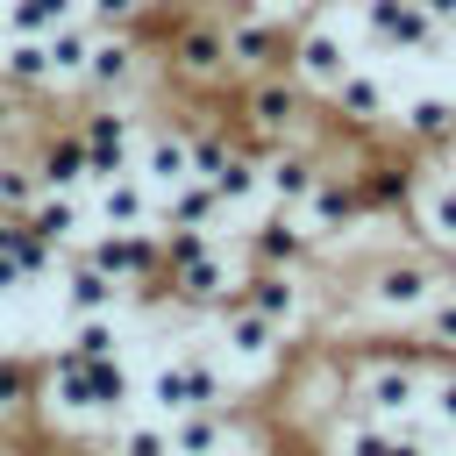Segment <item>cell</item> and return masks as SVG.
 Instances as JSON below:
<instances>
[{"instance_id": "25", "label": "cell", "mask_w": 456, "mask_h": 456, "mask_svg": "<svg viewBox=\"0 0 456 456\" xmlns=\"http://www.w3.org/2000/svg\"><path fill=\"white\" fill-rule=\"evenodd\" d=\"M28 164H36V185L43 192H78L86 185V142H78V128H57Z\"/></svg>"}, {"instance_id": "1", "label": "cell", "mask_w": 456, "mask_h": 456, "mask_svg": "<svg viewBox=\"0 0 456 456\" xmlns=\"http://www.w3.org/2000/svg\"><path fill=\"white\" fill-rule=\"evenodd\" d=\"M449 285V271L442 264H428V256H378L370 271H363V306L378 314V321H413L435 292Z\"/></svg>"}, {"instance_id": "20", "label": "cell", "mask_w": 456, "mask_h": 456, "mask_svg": "<svg viewBox=\"0 0 456 456\" xmlns=\"http://www.w3.org/2000/svg\"><path fill=\"white\" fill-rule=\"evenodd\" d=\"M328 107L349 121V128H378L385 114H392V93H385V78L378 71H363V64H349L335 86H328Z\"/></svg>"}, {"instance_id": "36", "label": "cell", "mask_w": 456, "mask_h": 456, "mask_svg": "<svg viewBox=\"0 0 456 456\" xmlns=\"http://www.w3.org/2000/svg\"><path fill=\"white\" fill-rule=\"evenodd\" d=\"M114 314H71V349L78 356H114Z\"/></svg>"}, {"instance_id": "2", "label": "cell", "mask_w": 456, "mask_h": 456, "mask_svg": "<svg viewBox=\"0 0 456 456\" xmlns=\"http://www.w3.org/2000/svg\"><path fill=\"white\" fill-rule=\"evenodd\" d=\"M214 21H221V36H228V64H235L242 78H256V71H285L292 21H278V14L256 7V0H228V7H214Z\"/></svg>"}, {"instance_id": "39", "label": "cell", "mask_w": 456, "mask_h": 456, "mask_svg": "<svg viewBox=\"0 0 456 456\" xmlns=\"http://www.w3.org/2000/svg\"><path fill=\"white\" fill-rule=\"evenodd\" d=\"M142 7H150V0H78V14H86L93 28H135Z\"/></svg>"}, {"instance_id": "18", "label": "cell", "mask_w": 456, "mask_h": 456, "mask_svg": "<svg viewBox=\"0 0 456 456\" xmlns=\"http://www.w3.org/2000/svg\"><path fill=\"white\" fill-rule=\"evenodd\" d=\"M135 178H142L150 192L185 185V178H192V142H185V128H150V135L135 142Z\"/></svg>"}, {"instance_id": "33", "label": "cell", "mask_w": 456, "mask_h": 456, "mask_svg": "<svg viewBox=\"0 0 456 456\" xmlns=\"http://www.w3.org/2000/svg\"><path fill=\"white\" fill-rule=\"evenodd\" d=\"M71 14H78V0H7V36H43Z\"/></svg>"}, {"instance_id": "49", "label": "cell", "mask_w": 456, "mask_h": 456, "mask_svg": "<svg viewBox=\"0 0 456 456\" xmlns=\"http://www.w3.org/2000/svg\"><path fill=\"white\" fill-rule=\"evenodd\" d=\"M449 285H456V278H449Z\"/></svg>"}, {"instance_id": "16", "label": "cell", "mask_w": 456, "mask_h": 456, "mask_svg": "<svg viewBox=\"0 0 456 456\" xmlns=\"http://www.w3.org/2000/svg\"><path fill=\"white\" fill-rule=\"evenodd\" d=\"M242 256L249 264H306L314 256V235H306V221L292 207H271L264 221L242 228Z\"/></svg>"}, {"instance_id": "5", "label": "cell", "mask_w": 456, "mask_h": 456, "mask_svg": "<svg viewBox=\"0 0 456 456\" xmlns=\"http://www.w3.org/2000/svg\"><path fill=\"white\" fill-rule=\"evenodd\" d=\"M356 57H349V36L335 28V21H292V50H285V71H292V86L299 93H321L328 100V86L349 71Z\"/></svg>"}, {"instance_id": "28", "label": "cell", "mask_w": 456, "mask_h": 456, "mask_svg": "<svg viewBox=\"0 0 456 456\" xmlns=\"http://www.w3.org/2000/svg\"><path fill=\"white\" fill-rule=\"evenodd\" d=\"M128 399H135V385H128L121 356H86V413L114 420V413H121Z\"/></svg>"}, {"instance_id": "4", "label": "cell", "mask_w": 456, "mask_h": 456, "mask_svg": "<svg viewBox=\"0 0 456 456\" xmlns=\"http://www.w3.org/2000/svg\"><path fill=\"white\" fill-rule=\"evenodd\" d=\"M164 64H171V78H178V86H200V93L235 78V64H228V36H221V21H214V14H185V21L171 28Z\"/></svg>"}, {"instance_id": "19", "label": "cell", "mask_w": 456, "mask_h": 456, "mask_svg": "<svg viewBox=\"0 0 456 456\" xmlns=\"http://www.w3.org/2000/svg\"><path fill=\"white\" fill-rule=\"evenodd\" d=\"M299 221H306V235H314V242H328V235H342V228L356 221V185H349L342 171H328V164H321V178H314V192L299 200Z\"/></svg>"}, {"instance_id": "29", "label": "cell", "mask_w": 456, "mask_h": 456, "mask_svg": "<svg viewBox=\"0 0 456 456\" xmlns=\"http://www.w3.org/2000/svg\"><path fill=\"white\" fill-rule=\"evenodd\" d=\"M157 214L164 221H192V228H221V200H214L207 178H185V185L157 192Z\"/></svg>"}, {"instance_id": "11", "label": "cell", "mask_w": 456, "mask_h": 456, "mask_svg": "<svg viewBox=\"0 0 456 456\" xmlns=\"http://www.w3.org/2000/svg\"><path fill=\"white\" fill-rule=\"evenodd\" d=\"M86 264H100L107 278H121V285H142V278H164V249H157V221L150 228H107V235H93L86 249H78Z\"/></svg>"}, {"instance_id": "12", "label": "cell", "mask_w": 456, "mask_h": 456, "mask_svg": "<svg viewBox=\"0 0 456 456\" xmlns=\"http://www.w3.org/2000/svg\"><path fill=\"white\" fill-rule=\"evenodd\" d=\"M242 114H249V128H256L264 142H285V135H299V121H306V93L292 86V71H256L249 93H242Z\"/></svg>"}, {"instance_id": "13", "label": "cell", "mask_w": 456, "mask_h": 456, "mask_svg": "<svg viewBox=\"0 0 456 456\" xmlns=\"http://www.w3.org/2000/svg\"><path fill=\"white\" fill-rule=\"evenodd\" d=\"M314 178H321V157H314L299 135H285V142H271V150L256 157V192H264L271 207H292V214H299V200L314 192Z\"/></svg>"}, {"instance_id": "26", "label": "cell", "mask_w": 456, "mask_h": 456, "mask_svg": "<svg viewBox=\"0 0 456 456\" xmlns=\"http://www.w3.org/2000/svg\"><path fill=\"white\" fill-rule=\"evenodd\" d=\"M21 228L64 249V242L86 228V200H78V192H36V200H28V214H21Z\"/></svg>"}, {"instance_id": "46", "label": "cell", "mask_w": 456, "mask_h": 456, "mask_svg": "<svg viewBox=\"0 0 456 456\" xmlns=\"http://www.w3.org/2000/svg\"><path fill=\"white\" fill-rule=\"evenodd\" d=\"M449 150H456V135H449Z\"/></svg>"}, {"instance_id": "38", "label": "cell", "mask_w": 456, "mask_h": 456, "mask_svg": "<svg viewBox=\"0 0 456 456\" xmlns=\"http://www.w3.org/2000/svg\"><path fill=\"white\" fill-rule=\"evenodd\" d=\"M107 456H171V442H164V420H135V428H114Z\"/></svg>"}, {"instance_id": "32", "label": "cell", "mask_w": 456, "mask_h": 456, "mask_svg": "<svg viewBox=\"0 0 456 456\" xmlns=\"http://www.w3.org/2000/svg\"><path fill=\"white\" fill-rule=\"evenodd\" d=\"M420 228H428V242L456 249V178H435L420 192Z\"/></svg>"}, {"instance_id": "7", "label": "cell", "mask_w": 456, "mask_h": 456, "mask_svg": "<svg viewBox=\"0 0 456 456\" xmlns=\"http://www.w3.org/2000/svg\"><path fill=\"white\" fill-rule=\"evenodd\" d=\"M349 399H356V413H370V420H406V413H420V399H428V378L413 370V363H399V356H378V363H363L356 378H349Z\"/></svg>"}, {"instance_id": "41", "label": "cell", "mask_w": 456, "mask_h": 456, "mask_svg": "<svg viewBox=\"0 0 456 456\" xmlns=\"http://www.w3.org/2000/svg\"><path fill=\"white\" fill-rule=\"evenodd\" d=\"M428 399H435V420L456 435V370H449V378H435V385H428Z\"/></svg>"}, {"instance_id": "14", "label": "cell", "mask_w": 456, "mask_h": 456, "mask_svg": "<svg viewBox=\"0 0 456 456\" xmlns=\"http://www.w3.org/2000/svg\"><path fill=\"white\" fill-rule=\"evenodd\" d=\"M235 292H242V256H228L221 242H214L207 256H192V264H178V271H171V299H178V306L214 314V306H228Z\"/></svg>"}, {"instance_id": "48", "label": "cell", "mask_w": 456, "mask_h": 456, "mask_svg": "<svg viewBox=\"0 0 456 456\" xmlns=\"http://www.w3.org/2000/svg\"><path fill=\"white\" fill-rule=\"evenodd\" d=\"M0 356H7V349H0Z\"/></svg>"}, {"instance_id": "3", "label": "cell", "mask_w": 456, "mask_h": 456, "mask_svg": "<svg viewBox=\"0 0 456 456\" xmlns=\"http://www.w3.org/2000/svg\"><path fill=\"white\" fill-rule=\"evenodd\" d=\"M142 78H150V50L135 43V28H93L78 93H93V100H128Z\"/></svg>"}, {"instance_id": "43", "label": "cell", "mask_w": 456, "mask_h": 456, "mask_svg": "<svg viewBox=\"0 0 456 456\" xmlns=\"http://www.w3.org/2000/svg\"><path fill=\"white\" fill-rule=\"evenodd\" d=\"M413 7H420L435 28H449V36H456V0H413Z\"/></svg>"}, {"instance_id": "30", "label": "cell", "mask_w": 456, "mask_h": 456, "mask_svg": "<svg viewBox=\"0 0 456 456\" xmlns=\"http://www.w3.org/2000/svg\"><path fill=\"white\" fill-rule=\"evenodd\" d=\"M207 185H214V200H221V214H235V207H249L256 200V157L249 150H228L214 171H207Z\"/></svg>"}, {"instance_id": "22", "label": "cell", "mask_w": 456, "mask_h": 456, "mask_svg": "<svg viewBox=\"0 0 456 456\" xmlns=\"http://www.w3.org/2000/svg\"><path fill=\"white\" fill-rule=\"evenodd\" d=\"M86 50H93V21H86V14H71V21L43 28V57H50V93H78Z\"/></svg>"}, {"instance_id": "40", "label": "cell", "mask_w": 456, "mask_h": 456, "mask_svg": "<svg viewBox=\"0 0 456 456\" xmlns=\"http://www.w3.org/2000/svg\"><path fill=\"white\" fill-rule=\"evenodd\" d=\"M14 264H21V278H50L57 271V242H43V235H14Z\"/></svg>"}, {"instance_id": "44", "label": "cell", "mask_w": 456, "mask_h": 456, "mask_svg": "<svg viewBox=\"0 0 456 456\" xmlns=\"http://www.w3.org/2000/svg\"><path fill=\"white\" fill-rule=\"evenodd\" d=\"M256 7H271V14H278V21H306V14H314V7H321V0H256Z\"/></svg>"}, {"instance_id": "37", "label": "cell", "mask_w": 456, "mask_h": 456, "mask_svg": "<svg viewBox=\"0 0 456 456\" xmlns=\"http://www.w3.org/2000/svg\"><path fill=\"white\" fill-rule=\"evenodd\" d=\"M413 321H420V335H428V342L456 349V285H442V292H435V299H428Z\"/></svg>"}, {"instance_id": "31", "label": "cell", "mask_w": 456, "mask_h": 456, "mask_svg": "<svg viewBox=\"0 0 456 456\" xmlns=\"http://www.w3.org/2000/svg\"><path fill=\"white\" fill-rule=\"evenodd\" d=\"M385 442H392V428L370 420V413H349V420L328 428V456H385Z\"/></svg>"}, {"instance_id": "9", "label": "cell", "mask_w": 456, "mask_h": 456, "mask_svg": "<svg viewBox=\"0 0 456 456\" xmlns=\"http://www.w3.org/2000/svg\"><path fill=\"white\" fill-rule=\"evenodd\" d=\"M78 128V142H86V185H100V178H114V171H135V114H121V100H100L93 114H78L71 121Z\"/></svg>"}, {"instance_id": "35", "label": "cell", "mask_w": 456, "mask_h": 456, "mask_svg": "<svg viewBox=\"0 0 456 456\" xmlns=\"http://www.w3.org/2000/svg\"><path fill=\"white\" fill-rule=\"evenodd\" d=\"M28 399H36L28 363H21V356H0V428H14V420L28 413Z\"/></svg>"}, {"instance_id": "23", "label": "cell", "mask_w": 456, "mask_h": 456, "mask_svg": "<svg viewBox=\"0 0 456 456\" xmlns=\"http://www.w3.org/2000/svg\"><path fill=\"white\" fill-rule=\"evenodd\" d=\"M93 214H100L107 228H150V221H157V192H150L135 171H114V178H100Z\"/></svg>"}, {"instance_id": "8", "label": "cell", "mask_w": 456, "mask_h": 456, "mask_svg": "<svg viewBox=\"0 0 456 456\" xmlns=\"http://www.w3.org/2000/svg\"><path fill=\"white\" fill-rule=\"evenodd\" d=\"M356 14H363V36L392 57H442L449 50V28H435L413 0H356Z\"/></svg>"}, {"instance_id": "47", "label": "cell", "mask_w": 456, "mask_h": 456, "mask_svg": "<svg viewBox=\"0 0 456 456\" xmlns=\"http://www.w3.org/2000/svg\"><path fill=\"white\" fill-rule=\"evenodd\" d=\"M0 456H14V449H0Z\"/></svg>"}, {"instance_id": "15", "label": "cell", "mask_w": 456, "mask_h": 456, "mask_svg": "<svg viewBox=\"0 0 456 456\" xmlns=\"http://www.w3.org/2000/svg\"><path fill=\"white\" fill-rule=\"evenodd\" d=\"M214 335H221V349H228V363H242V370H264L278 349H285V335L256 314V306H242V299H228V306H214Z\"/></svg>"}, {"instance_id": "34", "label": "cell", "mask_w": 456, "mask_h": 456, "mask_svg": "<svg viewBox=\"0 0 456 456\" xmlns=\"http://www.w3.org/2000/svg\"><path fill=\"white\" fill-rule=\"evenodd\" d=\"M43 185H36V164L28 157H0V214H28V200H36Z\"/></svg>"}, {"instance_id": "42", "label": "cell", "mask_w": 456, "mask_h": 456, "mask_svg": "<svg viewBox=\"0 0 456 456\" xmlns=\"http://www.w3.org/2000/svg\"><path fill=\"white\" fill-rule=\"evenodd\" d=\"M14 128H21V93H14V86H0V142H7Z\"/></svg>"}, {"instance_id": "27", "label": "cell", "mask_w": 456, "mask_h": 456, "mask_svg": "<svg viewBox=\"0 0 456 456\" xmlns=\"http://www.w3.org/2000/svg\"><path fill=\"white\" fill-rule=\"evenodd\" d=\"M0 86H14V93H50L43 36H7V43H0Z\"/></svg>"}, {"instance_id": "10", "label": "cell", "mask_w": 456, "mask_h": 456, "mask_svg": "<svg viewBox=\"0 0 456 456\" xmlns=\"http://www.w3.org/2000/svg\"><path fill=\"white\" fill-rule=\"evenodd\" d=\"M235 299H242V306H256L278 335H292V328L306 321V278H299V264H249Z\"/></svg>"}, {"instance_id": "45", "label": "cell", "mask_w": 456, "mask_h": 456, "mask_svg": "<svg viewBox=\"0 0 456 456\" xmlns=\"http://www.w3.org/2000/svg\"><path fill=\"white\" fill-rule=\"evenodd\" d=\"M14 285H21V264H14V256H0V292H14Z\"/></svg>"}, {"instance_id": "6", "label": "cell", "mask_w": 456, "mask_h": 456, "mask_svg": "<svg viewBox=\"0 0 456 456\" xmlns=\"http://www.w3.org/2000/svg\"><path fill=\"white\" fill-rule=\"evenodd\" d=\"M142 399L171 420V413H185V406H228L235 385L214 370V356H171V363L150 370V392H142Z\"/></svg>"}, {"instance_id": "24", "label": "cell", "mask_w": 456, "mask_h": 456, "mask_svg": "<svg viewBox=\"0 0 456 456\" xmlns=\"http://www.w3.org/2000/svg\"><path fill=\"white\" fill-rule=\"evenodd\" d=\"M399 135L420 142V150H449V135H456V93H413L399 107Z\"/></svg>"}, {"instance_id": "17", "label": "cell", "mask_w": 456, "mask_h": 456, "mask_svg": "<svg viewBox=\"0 0 456 456\" xmlns=\"http://www.w3.org/2000/svg\"><path fill=\"white\" fill-rule=\"evenodd\" d=\"M164 442H171V456H228L235 420H228V406H185L164 420Z\"/></svg>"}, {"instance_id": "21", "label": "cell", "mask_w": 456, "mask_h": 456, "mask_svg": "<svg viewBox=\"0 0 456 456\" xmlns=\"http://www.w3.org/2000/svg\"><path fill=\"white\" fill-rule=\"evenodd\" d=\"M121 299H128L121 278H107L100 264H86L78 249L64 256V314H121Z\"/></svg>"}]
</instances>
